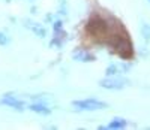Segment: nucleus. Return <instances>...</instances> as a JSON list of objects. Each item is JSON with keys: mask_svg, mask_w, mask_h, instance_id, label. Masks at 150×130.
I'll use <instances>...</instances> for the list:
<instances>
[{"mask_svg": "<svg viewBox=\"0 0 150 130\" xmlns=\"http://www.w3.org/2000/svg\"><path fill=\"white\" fill-rule=\"evenodd\" d=\"M86 30L89 32L92 36H96V37H102V36H107L108 34V30H110V25L105 20H102L101 17H93L89 20L86 25Z\"/></svg>", "mask_w": 150, "mask_h": 130, "instance_id": "obj_1", "label": "nucleus"}, {"mask_svg": "<svg viewBox=\"0 0 150 130\" xmlns=\"http://www.w3.org/2000/svg\"><path fill=\"white\" fill-rule=\"evenodd\" d=\"M72 105L75 108H78L80 111H98V109L108 108V105L105 102H101L95 97H89V99H84V100H74Z\"/></svg>", "mask_w": 150, "mask_h": 130, "instance_id": "obj_2", "label": "nucleus"}, {"mask_svg": "<svg viewBox=\"0 0 150 130\" xmlns=\"http://www.w3.org/2000/svg\"><path fill=\"white\" fill-rule=\"evenodd\" d=\"M128 84H129L128 79L117 78V76H107V78L99 81V85L102 88H107V90H123Z\"/></svg>", "mask_w": 150, "mask_h": 130, "instance_id": "obj_3", "label": "nucleus"}, {"mask_svg": "<svg viewBox=\"0 0 150 130\" xmlns=\"http://www.w3.org/2000/svg\"><path fill=\"white\" fill-rule=\"evenodd\" d=\"M0 105H6V106H11V108H15L18 112L24 111V102L17 99L15 96H12V94H6L2 100H0Z\"/></svg>", "mask_w": 150, "mask_h": 130, "instance_id": "obj_4", "label": "nucleus"}, {"mask_svg": "<svg viewBox=\"0 0 150 130\" xmlns=\"http://www.w3.org/2000/svg\"><path fill=\"white\" fill-rule=\"evenodd\" d=\"M72 58H74V60H78V61H81V63H90V61H95V60H96V57L90 53V51L81 49V48H78V49L74 51V53H72Z\"/></svg>", "mask_w": 150, "mask_h": 130, "instance_id": "obj_5", "label": "nucleus"}, {"mask_svg": "<svg viewBox=\"0 0 150 130\" xmlns=\"http://www.w3.org/2000/svg\"><path fill=\"white\" fill-rule=\"evenodd\" d=\"M29 109L36 112V114H41V115H50L51 114V109H50L45 103H41V102H35L32 105H29Z\"/></svg>", "mask_w": 150, "mask_h": 130, "instance_id": "obj_6", "label": "nucleus"}, {"mask_svg": "<svg viewBox=\"0 0 150 130\" xmlns=\"http://www.w3.org/2000/svg\"><path fill=\"white\" fill-rule=\"evenodd\" d=\"M65 37H66V33L63 32V29H62V30H56L54 32V39L51 41L50 46H62L63 42H65Z\"/></svg>", "mask_w": 150, "mask_h": 130, "instance_id": "obj_7", "label": "nucleus"}, {"mask_svg": "<svg viewBox=\"0 0 150 130\" xmlns=\"http://www.w3.org/2000/svg\"><path fill=\"white\" fill-rule=\"evenodd\" d=\"M128 121L126 120H123V118H114L107 127L108 129H123V127H126Z\"/></svg>", "mask_w": 150, "mask_h": 130, "instance_id": "obj_8", "label": "nucleus"}, {"mask_svg": "<svg viewBox=\"0 0 150 130\" xmlns=\"http://www.w3.org/2000/svg\"><path fill=\"white\" fill-rule=\"evenodd\" d=\"M119 66H116V64H110V66L107 67V70H105V75L107 76H116L117 73H119Z\"/></svg>", "mask_w": 150, "mask_h": 130, "instance_id": "obj_9", "label": "nucleus"}, {"mask_svg": "<svg viewBox=\"0 0 150 130\" xmlns=\"http://www.w3.org/2000/svg\"><path fill=\"white\" fill-rule=\"evenodd\" d=\"M141 33H143V37L146 39V41H149L150 39V25H143L141 27Z\"/></svg>", "mask_w": 150, "mask_h": 130, "instance_id": "obj_10", "label": "nucleus"}, {"mask_svg": "<svg viewBox=\"0 0 150 130\" xmlns=\"http://www.w3.org/2000/svg\"><path fill=\"white\" fill-rule=\"evenodd\" d=\"M8 44H9V37H8L3 32H0V45L5 46V45H8Z\"/></svg>", "mask_w": 150, "mask_h": 130, "instance_id": "obj_11", "label": "nucleus"}, {"mask_svg": "<svg viewBox=\"0 0 150 130\" xmlns=\"http://www.w3.org/2000/svg\"><path fill=\"white\" fill-rule=\"evenodd\" d=\"M53 29H54V32H56V30H62V29H63V21H62V20L54 21V24H53Z\"/></svg>", "mask_w": 150, "mask_h": 130, "instance_id": "obj_12", "label": "nucleus"}, {"mask_svg": "<svg viewBox=\"0 0 150 130\" xmlns=\"http://www.w3.org/2000/svg\"><path fill=\"white\" fill-rule=\"evenodd\" d=\"M120 69H122V72L125 73V72H128V70L131 69V64H128V63H122V64H120Z\"/></svg>", "mask_w": 150, "mask_h": 130, "instance_id": "obj_13", "label": "nucleus"}, {"mask_svg": "<svg viewBox=\"0 0 150 130\" xmlns=\"http://www.w3.org/2000/svg\"><path fill=\"white\" fill-rule=\"evenodd\" d=\"M149 2H150V0H149Z\"/></svg>", "mask_w": 150, "mask_h": 130, "instance_id": "obj_14", "label": "nucleus"}]
</instances>
